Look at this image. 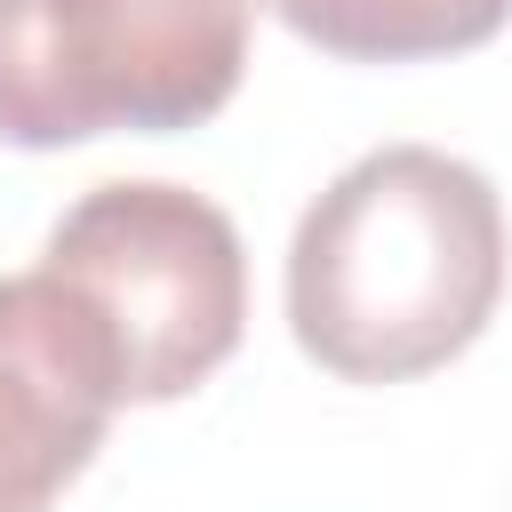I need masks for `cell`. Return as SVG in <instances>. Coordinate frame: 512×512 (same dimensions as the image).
Returning <instances> with one entry per match:
<instances>
[{
    "mask_svg": "<svg viewBox=\"0 0 512 512\" xmlns=\"http://www.w3.org/2000/svg\"><path fill=\"white\" fill-rule=\"evenodd\" d=\"M504 296V200L440 144L352 160L288 240V328L344 384H408L480 344Z\"/></svg>",
    "mask_w": 512,
    "mask_h": 512,
    "instance_id": "6da1fadb",
    "label": "cell"
},
{
    "mask_svg": "<svg viewBox=\"0 0 512 512\" xmlns=\"http://www.w3.org/2000/svg\"><path fill=\"white\" fill-rule=\"evenodd\" d=\"M256 0H0V144L176 136L232 104Z\"/></svg>",
    "mask_w": 512,
    "mask_h": 512,
    "instance_id": "7a4b0ae2",
    "label": "cell"
},
{
    "mask_svg": "<svg viewBox=\"0 0 512 512\" xmlns=\"http://www.w3.org/2000/svg\"><path fill=\"white\" fill-rule=\"evenodd\" d=\"M96 304L120 352V400H184L232 352L248 320V256L216 200L184 184H96L80 192L40 256Z\"/></svg>",
    "mask_w": 512,
    "mask_h": 512,
    "instance_id": "3957f363",
    "label": "cell"
},
{
    "mask_svg": "<svg viewBox=\"0 0 512 512\" xmlns=\"http://www.w3.org/2000/svg\"><path fill=\"white\" fill-rule=\"evenodd\" d=\"M120 352L80 288L0 272V512H56L120 416Z\"/></svg>",
    "mask_w": 512,
    "mask_h": 512,
    "instance_id": "277c9868",
    "label": "cell"
},
{
    "mask_svg": "<svg viewBox=\"0 0 512 512\" xmlns=\"http://www.w3.org/2000/svg\"><path fill=\"white\" fill-rule=\"evenodd\" d=\"M264 8L336 64H432L488 48L512 24V0H264Z\"/></svg>",
    "mask_w": 512,
    "mask_h": 512,
    "instance_id": "5b68a950",
    "label": "cell"
}]
</instances>
